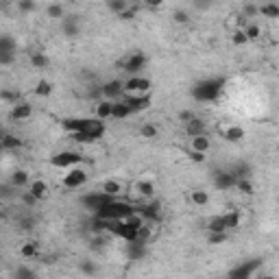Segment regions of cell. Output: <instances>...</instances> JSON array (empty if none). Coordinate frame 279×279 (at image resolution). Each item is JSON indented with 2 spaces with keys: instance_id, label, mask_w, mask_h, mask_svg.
<instances>
[{
  "instance_id": "obj_38",
  "label": "cell",
  "mask_w": 279,
  "mask_h": 279,
  "mask_svg": "<svg viewBox=\"0 0 279 279\" xmlns=\"http://www.w3.org/2000/svg\"><path fill=\"white\" fill-rule=\"evenodd\" d=\"M79 271L83 273V275H88V277H94L96 273H98V266H96L94 262H90V260H81L79 262Z\"/></svg>"
},
{
  "instance_id": "obj_7",
  "label": "cell",
  "mask_w": 279,
  "mask_h": 279,
  "mask_svg": "<svg viewBox=\"0 0 279 279\" xmlns=\"http://www.w3.org/2000/svg\"><path fill=\"white\" fill-rule=\"evenodd\" d=\"M81 161H83V155L77 153V151H62V153L50 157V164L55 168H74Z\"/></svg>"
},
{
  "instance_id": "obj_24",
  "label": "cell",
  "mask_w": 279,
  "mask_h": 279,
  "mask_svg": "<svg viewBox=\"0 0 279 279\" xmlns=\"http://www.w3.org/2000/svg\"><path fill=\"white\" fill-rule=\"evenodd\" d=\"M111 107H114V103L111 100H98L96 103V109H94V114H96V120H109L111 118Z\"/></svg>"
},
{
  "instance_id": "obj_17",
  "label": "cell",
  "mask_w": 279,
  "mask_h": 279,
  "mask_svg": "<svg viewBox=\"0 0 279 279\" xmlns=\"http://www.w3.org/2000/svg\"><path fill=\"white\" fill-rule=\"evenodd\" d=\"M88 123H90V118H65L62 126L72 135V133H81V131L88 129Z\"/></svg>"
},
{
  "instance_id": "obj_33",
  "label": "cell",
  "mask_w": 279,
  "mask_h": 279,
  "mask_svg": "<svg viewBox=\"0 0 279 279\" xmlns=\"http://www.w3.org/2000/svg\"><path fill=\"white\" fill-rule=\"evenodd\" d=\"M207 229H210V233H229V231H227V227H225V220H222V214L210 218Z\"/></svg>"
},
{
  "instance_id": "obj_9",
  "label": "cell",
  "mask_w": 279,
  "mask_h": 279,
  "mask_svg": "<svg viewBox=\"0 0 279 279\" xmlns=\"http://www.w3.org/2000/svg\"><path fill=\"white\" fill-rule=\"evenodd\" d=\"M63 187H68V190H79V187H83L88 184V172L81 170V168H70V172L63 177Z\"/></svg>"
},
{
  "instance_id": "obj_47",
  "label": "cell",
  "mask_w": 279,
  "mask_h": 279,
  "mask_svg": "<svg viewBox=\"0 0 279 279\" xmlns=\"http://www.w3.org/2000/svg\"><path fill=\"white\" fill-rule=\"evenodd\" d=\"M231 42L236 44V46H245V44H248V42H247V35H245V31H242V29H238V31L231 35Z\"/></svg>"
},
{
  "instance_id": "obj_25",
  "label": "cell",
  "mask_w": 279,
  "mask_h": 279,
  "mask_svg": "<svg viewBox=\"0 0 279 279\" xmlns=\"http://www.w3.org/2000/svg\"><path fill=\"white\" fill-rule=\"evenodd\" d=\"M53 92H55V85L48 79H39L37 85H35V96H39V98H48V96H53Z\"/></svg>"
},
{
  "instance_id": "obj_43",
  "label": "cell",
  "mask_w": 279,
  "mask_h": 279,
  "mask_svg": "<svg viewBox=\"0 0 279 279\" xmlns=\"http://www.w3.org/2000/svg\"><path fill=\"white\" fill-rule=\"evenodd\" d=\"M140 135H142L144 140H153V138H157V126H155V124H149V123L142 124V126H140Z\"/></svg>"
},
{
  "instance_id": "obj_44",
  "label": "cell",
  "mask_w": 279,
  "mask_h": 279,
  "mask_svg": "<svg viewBox=\"0 0 279 279\" xmlns=\"http://www.w3.org/2000/svg\"><path fill=\"white\" fill-rule=\"evenodd\" d=\"M18 11H22V13L37 11V2H33V0H20V2H18Z\"/></svg>"
},
{
  "instance_id": "obj_34",
  "label": "cell",
  "mask_w": 279,
  "mask_h": 279,
  "mask_svg": "<svg viewBox=\"0 0 279 279\" xmlns=\"http://www.w3.org/2000/svg\"><path fill=\"white\" fill-rule=\"evenodd\" d=\"M31 65L35 70H42V68H48L50 65V57L44 53H31Z\"/></svg>"
},
{
  "instance_id": "obj_21",
  "label": "cell",
  "mask_w": 279,
  "mask_h": 279,
  "mask_svg": "<svg viewBox=\"0 0 279 279\" xmlns=\"http://www.w3.org/2000/svg\"><path fill=\"white\" fill-rule=\"evenodd\" d=\"M184 129H186V133H187V138H196V135H203L205 133V123H203L201 118H192L190 123H186L184 124Z\"/></svg>"
},
{
  "instance_id": "obj_20",
  "label": "cell",
  "mask_w": 279,
  "mask_h": 279,
  "mask_svg": "<svg viewBox=\"0 0 279 279\" xmlns=\"http://www.w3.org/2000/svg\"><path fill=\"white\" fill-rule=\"evenodd\" d=\"M212 149V140L210 135H196V138H190V151H196V153H205Z\"/></svg>"
},
{
  "instance_id": "obj_31",
  "label": "cell",
  "mask_w": 279,
  "mask_h": 279,
  "mask_svg": "<svg viewBox=\"0 0 279 279\" xmlns=\"http://www.w3.org/2000/svg\"><path fill=\"white\" fill-rule=\"evenodd\" d=\"M242 31L247 35V42H255V39L262 37V29H260V24H255V22H247L245 27H242Z\"/></svg>"
},
{
  "instance_id": "obj_40",
  "label": "cell",
  "mask_w": 279,
  "mask_h": 279,
  "mask_svg": "<svg viewBox=\"0 0 279 279\" xmlns=\"http://www.w3.org/2000/svg\"><path fill=\"white\" fill-rule=\"evenodd\" d=\"M46 13H48V18H62L65 16V7L62 2H53V4H48L46 7Z\"/></svg>"
},
{
  "instance_id": "obj_55",
  "label": "cell",
  "mask_w": 279,
  "mask_h": 279,
  "mask_svg": "<svg viewBox=\"0 0 279 279\" xmlns=\"http://www.w3.org/2000/svg\"><path fill=\"white\" fill-rule=\"evenodd\" d=\"M72 140L79 142V144H90V142H92L88 138V133H83V131H81V133H72Z\"/></svg>"
},
{
  "instance_id": "obj_4",
  "label": "cell",
  "mask_w": 279,
  "mask_h": 279,
  "mask_svg": "<svg viewBox=\"0 0 279 279\" xmlns=\"http://www.w3.org/2000/svg\"><path fill=\"white\" fill-rule=\"evenodd\" d=\"M260 266H262V260H260V257H253V260L242 262V264H238V266H233L231 271L227 273L225 279H251L253 273L260 271Z\"/></svg>"
},
{
  "instance_id": "obj_26",
  "label": "cell",
  "mask_w": 279,
  "mask_h": 279,
  "mask_svg": "<svg viewBox=\"0 0 279 279\" xmlns=\"http://www.w3.org/2000/svg\"><path fill=\"white\" fill-rule=\"evenodd\" d=\"M129 116H131V111L124 105V100H114V107H111V118H114V120H124V118H129Z\"/></svg>"
},
{
  "instance_id": "obj_59",
  "label": "cell",
  "mask_w": 279,
  "mask_h": 279,
  "mask_svg": "<svg viewBox=\"0 0 279 279\" xmlns=\"http://www.w3.org/2000/svg\"><path fill=\"white\" fill-rule=\"evenodd\" d=\"M260 279H277L275 275H260Z\"/></svg>"
},
{
  "instance_id": "obj_1",
  "label": "cell",
  "mask_w": 279,
  "mask_h": 279,
  "mask_svg": "<svg viewBox=\"0 0 279 279\" xmlns=\"http://www.w3.org/2000/svg\"><path fill=\"white\" fill-rule=\"evenodd\" d=\"M225 83H227V81L222 77L203 79V81H199V83H194V88L190 90V94H192V98L199 100V103H210V100H216L218 96L222 94Z\"/></svg>"
},
{
  "instance_id": "obj_54",
  "label": "cell",
  "mask_w": 279,
  "mask_h": 279,
  "mask_svg": "<svg viewBox=\"0 0 279 279\" xmlns=\"http://www.w3.org/2000/svg\"><path fill=\"white\" fill-rule=\"evenodd\" d=\"M192 118H194V111H192V109H184V111H179V120H181V123H190V120Z\"/></svg>"
},
{
  "instance_id": "obj_27",
  "label": "cell",
  "mask_w": 279,
  "mask_h": 279,
  "mask_svg": "<svg viewBox=\"0 0 279 279\" xmlns=\"http://www.w3.org/2000/svg\"><path fill=\"white\" fill-rule=\"evenodd\" d=\"M190 203H192V205H196V207L210 205V192H205V190H192L190 192Z\"/></svg>"
},
{
  "instance_id": "obj_16",
  "label": "cell",
  "mask_w": 279,
  "mask_h": 279,
  "mask_svg": "<svg viewBox=\"0 0 279 279\" xmlns=\"http://www.w3.org/2000/svg\"><path fill=\"white\" fill-rule=\"evenodd\" d=\"M24 146V140L13 133H0V149L2 151H18Z\"/></svg>"
},
{
  "instance_id": "obj_6",
  "label": "cell",
  "mask_w": 279,
  "mask_h": 279,
  "mask_svg": "<svg viewBox=\"0 0 279 279\" xmlns=\"http://www.w3.org/2000/svg\"><path fill=\"white\" fill-rule=\"evenodd\" d=\"M146 65V55L144 53H131L120 62V68L124 70L129 77H138Z\"/></svg>"
},
{
  "instance_id": "obj_49",
  "label": "cell",
  "mask_w": 279,
  "mask_h": 279,
  "mask_svg": "<svg viewBox=\"0 0 279 279\" xmlns=\"http://www.w3.org/2000/svg\"><path fill=\"white\" fill-rule=\"evenodd\" d=\"M20 199H22V203H24V205H27V207H35V203H37V199H35V196L31 194V192H20Z\"/></svg>"
},
{
  "instance_id": "obj_14",
  "label": "cell",
  "mask_w": 279,
  "mask_h": 279,
  "mask_svg": "<svg viewBox=\"0 0 279 279\" xmlns=\"http://www.w3.org/2000/svg\"><path fill=\"white\" fill-rule=\"evenodd\" d=\"M100 192L107 194L109 199H118V196L124 192V186L120 184L118 179H105L103 184H100Z\"/></svg>"
},
{
  "instance_id": "obj_29",
  "label": "cell",
  "mask_w": 279,
  "mask_h": 279,
  "mask_svg": "<svg viewBox=\"0 0 279 279\" xmlns=\"http://www.w3.org/2000/svg\"><path fill=\"white\" fill-rule=\"evenodd\" d=\"M135 190H138L140 196H146V199H151V196L155 194V184L151 179H140L138 184H135Z\"/></svg>"
},
{
  "instance_id": "obj_5",
  "label": "cell",
  "mask_w": 279,
  "mask_h": 279,
  "mask_svg": "<svg viewBox=\"0 0 279 279\" xmlns=\"http://www.w3.org/2000/svg\"><path fill=\"white\" fill-rule=\"evenodd\" d=\"M124 105L129 107L131 114H140V111H146L153 105V92L149 94H124Z\"/></svg>"
},
{
  "instance_id": "obj_41",
  "label": "cell",
  "mask_w": 279,
  "mask_h": 279,
  "mask_svg": "<svg viewBox=\"0 0 279 279\" xmlns=\"http://www.w3.org/2000/svg\"><path fill=\"white\" fill-rule=\"evenodd\" d=\"M16 279H37V275H35V271L33 268H29V266H24V264H20V266L16 268Z\"/></svg>"
},
{
  "instance_id": "obj_23",
  "label": "cell",
  "mask_w": 279,
  "mask_h": 279,
  "mask_svg": "<svg viewBox=\"0 0 279 279\" xmlns=\"http://www.w3.org/2000/svg\"><path fill=\"white\" fill-rule=\"evenodd\" d=\"M146 253V245L140 240L135 242H126V255H129V260H140V257H144Z\"/></svg>"
},
{
  "instance_id": "obj_3",
  "label": "cell",
  "mask_w": 279,
  "mask_h": 279,
  "mask_svg": "<svg viewBox=\"0 0 279 279\" xmlns=\"http://www.w3.org/2000/svg\"><path fill=\"white\" fill-rule=\"evenodd\" d=\"M153 92V81L149 77H129L126 81H123V94H149Z\"/></svg>"
},
{
  "instance_id": "obj_51",
  "label": "cell",
  "mask_w": 279,
  "mask_h": 279,
  "mask_svg": "<svg viewBox=\"0 0 279 279\" xmlns=\"http://www.w3.org/2000/svg\"><path fill=\"white\" fill-rule=\"evenodd\" d=\"M107 245V238H105V233H100V236L92 238V248H103Z\"/></svg>"
},
{
  "instance_id": "obj_37",
  "label": "cell",
  "mask_w": 279,
  "mask_h": 279,
  "mask_svg": "<svg viewBox=\"0 0 279 279\" xmlns=\"http://www.w3.org/2000/svg\"><path fill=\"white\" fill-rule=\"evenodd\" d=\"M107 9L109 11H114L116 16H120L123 11L129 9V2H126V0H107Z\"/></svg>"
},
{
  "instance_id": "obj_30",
  "label": "cell",
  "mask_w": 279,
  "mask_h": 279,
  "mask_svg": "<svg viewBox=\"0 0 279 279\" xmlns=\"http://www.w3.org/2000/svg\"><path fill=\"white\" fill-rule=\"evenodd\" d=\"M20 255H22L24 260H35V257L39 255V245L37 242H24V245L20 247Z\"/></svg>"
},
{
  "instance_id": "obj_56",
  "label": "cell",
  "mask_w": 279,
  "mask_h": 279,
  "mask_svg": "<svg viewBox=\"0 0 279 279\" xmlns=\"http://www.w3.org/2000/svg\"><path fill=\"white\" fill-rule=\"evenodd\" d=\"M255 13H257V7H255V4H247V7H245V18H247V16H255Z\"/></svg>"
},
{
  "instance_id": "obj_15",
  "label": "cell",
  "mask_w": 279,
  "mask_h": 279,
  "mask_svg": "<svg viewBox=\"0 0 279 279\" xmlns=\"http://www.w3.org/2000/svg\"><path fill=\"white\" fill-rule=\"evenodd\" d=\"M29 192H31L37 201H46L48 194H50V187H48V184L44 179H35V181L29 184Z\"/></svg>"
},
{
  "instance_id": "obj_39",
  "label": "cell",
  "mask_w": 279,
  "mask_h": 279,
  "mask_svg": "<svg viewBox=\"0 0 279 279\" xmlns=\"http://www.w3.org/2000/svg\"><path fill=\"white\" fill-rule=\"evenodd\" d=\"M0 100H4V103H9V105H18L20 94L16 90H0Z\"/></svg>"
},
{
  "instance_id": "obj_50",
  "label": "cell",
  "mask_w": 279,
  "mask_h": 279,
  "mask_svg": "<svg viewBox=\"0 0 279 279\" xmlns=\"http://www.w3.org/2000/svg\"><path fill=\"white\" fill-rule=\"evenodd\" d=\"M187 155H190V159L196 161V164H205V159H207L205 153H196V151H190V149H187Z\"/></svg>"
},
{
  "instance_id": "obj_18",
  "label": "cell",
  "mask_w": 279,
  "mask_h": 279,
  "mask_svg": "<svg viewBox=\"0 0 279 279\" xmlns=\"http://www.w3.org/2000/svg\"><path fill=\"white\" fill-rule=\"evenodd\" d=\"M83 133H88V138L96 142V140H100L105 135V123L103 120H96V118H90V123H88V129L83 131Z\"/></svg>"
},
{
  "instance_id": "obj_58",
  "label": "cell",
  "mask_w": 279,
  "mask_h": 279,
  "mask_svg": "<svg viewBox=\"0 0 279 279\" xmlns=\"http://www.w3.org/2000/svg\"><path fill=\"white\" fill-rule=\"evenodd\" d=\"M144 4H146V7H153L155 9V7H161V0H146Z\"/></svg>"
},
{
  "instance_id": "obj_45",
  "label": "cell",
  "mask_w": 279,
  "mask_h": 279,
  "mask_svg": "<svg viewBox=\"0 0 279 279\" xmlns=\"http://www.w3.org/2000/svg\"><path fill=\"white\" fill-rule=\"evenodd\" d=\"M229 240V233H210L207 236V242L210 245H222V242Z\"/></svg>"
},
{
  "instance_id": "obj_19",
  "label": "cell",
  "mask_w": 279,
  "mask_h": 279,
  "mask_svg": "<svg viewBox=\"0 0 279 279\" xmlns=\"http://www.w3.org/2000/svg\"><path fill=\"white\" fill-rule=\"evenodd\" d=\"M33 116V107L31 103H27V100H20L18 105H13L11 109V120H27Z\"/></svg>"
},
{
  "instance_id": "obj_46",
  "label": "cell",
  "mask_w": 279,
  "mask_h": 279,
  "mask_svg": "<svg viewBox=\"0 0 279 279\" xmlns=\"http://www.w3.org/2000/svg\"><path fill=\"white\" fill-rule=\"evenodd\" d=\"M172 20H175L177 24H186V22H190V13H187L186 9H177V11L172 13Z\"/></svg>"
},
{
  "instance_id": "obj_11",
  "label": "cell",
  "mask_w": 279,
  "mask_h": 279,
  "mask_svg": "<svg viewBox=\"0 0 279 279\" xmlns=\"http://www.w3.org/2000/svg\"><path fill=\"white\" fill-rule=\"evenodd\" d=\"M218 131H220V135L225 138L227 142H242L245 140V135H247V131L242 129L240 124H220L218 126Z\"/></svg>"
},
{
  "instance_id": "obj_42",
  "label": "cell",
  "mask_w": 279,
  "mask_h": 279,
  "mask_svg": "<svg viewBox=\"0 0 279 279\" xmlns=\"http://www.w3.org/2000/svg\"><path fill=\"white\" fill-rule=\"evenodd\" d=\"M236 187L238 192H242V194H253V184L251 179H236Z\"/></svg>"
},
{
  "instance_id": "obj_13",
  "label": "cell",
  "mask_w": 279,
  "mask_h": 279,
  "mask_svg": "<svg viewBox=\"0 0 279 279\" xmlns=\"http://www.w3.org/2000/svg\"><path fill=\"white\" fill-rule=\"evenodd\" d=\"M62 31H63L65 37H79V33H81V20H79V16H63Z\"/></svg>"
},
{
  "instance_id": "obj_32",
  "label": "cell",
  "mask_w": 279,
  "mask_h": 279,
  "mask_svg": "<svg viewBox=\"0 0 279 279\" xmlns=\"http://www.w3.org/2000/svg\"><path fill=\"white\" fill-rule=\"evenodd\" d=\"M257 13H262L264 18H279V4L277 2H264L257 7Z\"/></svg>"
},
{
  "instance_id": "obj_36",
  "label": "cell",
  "mask_w": 279,
  "mask_h": 279,
  "mask_svg": "<svg viewBox=\"0 0 279 279\" xmlns=\"http://www.w3.org/2000/svg\"><path fill=\"white\" fill-rule=\"evenodd\" d=\"M0 53L16 55V39L11 35H0Z\"/></svg>"
},
{
  "instance_id": "obj_61",
  "label": "cell",
  "mask_w": 279,
  "mask_h": 279,
  "mask_svg": "<svg viewBox=\"0 0 279 279\" xmlns=\"http://www.w3.org/2000/svg\"><path fill=\"white\" fill-rule=\"evenodd\" d=\"M0 151H2V149H0Z\"/></svg>"
},
{
  "instance_id": "obj_12",
  "label": "cell",
  "mask_w": 279,
  "mask_h": 279,
  "mask_svg": "<svg viewBox=\"0 0 279 279\" xmlns=\"http://www.w3.org/2000/svg\"><path fill=\"white\" fill-rule=\"evenodd\" d=\"M233 186H236V177H233L229 170H216L214 172V187L216 190L227 192V190H231Z\"/></svg>"
},
{
  "instance_id": "obj_35",
  "label": "cell",
  "mask_w": 279,
  "mask_h": 279,
  "mask_svg": "<svg viewBox=\"0 0 279 279\" xmlns=\"http://www.w3.org/2000/svg\"><path fill=\"white\" fill-rule=\"evenodd\" d=\"M229 172L236 177V179H248V177H251V166L245 164V161H240V164H236Z\"/></svg>"
},
{
  "instance_id": "obj_10",
  "label": "cell",
  "mask_w": 279,
  "mask_h": 279,
  "mask_svg": "<svg viewBox=\"0 0 279 279\" xmlns=\"http://www.w3.org/2000/svg\"><path fill=\"white\" fill-rule=\"evenodd\" d=\"M98 94L103 96V100H111V103H114L118 96H123V81L120 79L107 81L105 85H100L98 88Z\"/></svg>"
},
{
  "instance_id": "obj_60",
  "label": "cell",
  "mask_w": 279,
  "mask_h": 279,
  "mask_svg": "<svg viewBox=\"0 0 279 279\" xmlns=\"http://www.w3.org/2000/svg\"><path fill=\"white\" fill-rule=\"evenodd\" d=\"M0 216H2V210H0Z\"/></svg>"
},
{
  "instance_id": "obj_48",
  "label": "cell",
  "mask_w": 279,
  "mask_h": 279,
  "mask_svg": "<svg viewBox=\"0 0 279 279\" xmlns=\"http://www.w3.org/2000/svg\"><path fill=\"white\" fill-rule=\"evenodd\" d=\"M135 16H138V4H129V9L120 13L118 18H120V20H126V22H129V20H133Z\"/></svg>"
},
{
  "instance_id": "obj_53",
  "label": "cell",
  "mask_w": 279,
  "mask_h": 279,
  "mask_svg": "<svg viewBox=\"0 0 279 279\" xmlns=\"http://www.w3.org/2000/svg\"><path fill=\"white\" fill-rule=\"evenodd\" d=\"M13 192H18V190L11 184H9V186H0V196H2V199H9Z\"/></svg>"
},
{
  "instance_id": "obj_8",
  "label": "cell",
  "mask_w": 279,
  "mask_h": 279,
  "mask_svg": "<svg viewBox=\"0 0 279 279\" xmlns=\"http://www.w3.org/2000/svg\"><path fill=\"white\" fill-rule=\"evenodd\" d=\"M114 199H109L107 194H103V192H88V194H83L81 196V205L83 207H88V210H92V212H98L100 207H105L107 203H111Z\"/></svg>"
},
{
  "instance_id": "obj_57",
  "label": "cell",
  "mask_w": 279,
  "mask_h": 279,
  "mask_svg": "<svg viewBox=\"0 0 279 279\" xmlns=\"http://www.w3.org/2000/svg\"><path fill=\"white\" fill-rule=\"evenodd\" d=\"M33 225H35V220H33V218H24V220L20 222V227H22V229H31Z\"/></svg>"
},
{
  "instance_id": "obj_52",
  "label": "cell",
  "mask_w": 279,
  "mask_h": 279,
  "mask_svg": "<svg viewBox=\"0 0 279 279\" xmlns=\"http://www.w3.org/2000/svg\"><path fill=\"white\" fill-rule=\"evenodd\" d=\"M16 62V55L11 53H0V65H11Z\"/></svg>"
},
{
  "instance_id": "obj_28",
  "label": "cell",
  "mask_w": 279,
  "mask_h": 279,
  "mask_svg": "<svg viewBox=\"0 0 279 279\" xmlns=\"http://www.w3.org/2000/svg\"><path fill=\"white\" fill-rule=\"evenodd\" d=\"M222 220H225V227H227V231H231V229H238L240 227V220H242V214L238 210H233V212H227V214H222Z\"/></svg>"
},
{
  "instance_id": "obj_22",
  "label": "cell",
  "mask_w": 279,
  "mask_h": 279,
  "mask_svg": "<svg viewBox=\"0 0 279 279\" xmlns=\"http://www.w3.org/2000/svg\"><path fill=\"white\" fill-rule=\"evenodd\" d=\"M9 184L16 187V190H22V187H27L31 184V175H29L27 170H16L11 175V179H9Z\"/></svg>"
},
{
  "instance_id": "obj_2",
  "label": "cell",
  "mask_w": 279,
  "mask_h": 279,
  "mask_svg": "<svg viewBox=\"0 0 279 279\" xmlns=\"http://www.w3.org/2000/svg\"><path fill=\"white\" fill-rule=\"evenodd\" d=\"M133 212H135V205H131L129 201H118V199H114L111 203H107L105 207H100L98 212H94V218L116 222V220H124V218H129L131 214H133Z\"/></svg>"
}]
</instances>
